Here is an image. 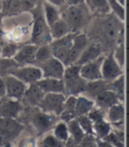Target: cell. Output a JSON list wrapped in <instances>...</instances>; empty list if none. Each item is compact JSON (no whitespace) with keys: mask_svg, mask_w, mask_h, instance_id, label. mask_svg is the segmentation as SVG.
I'll list each match as a JSON object with an SVG mask.
<instances>
[{"mask_svg":"<svg viewBox=\"0 0 129 147\" xmlns=\"http://www.w3.org/2000/svg\"><path fill=\"white\" fill-rule=\"evenodd\" d=\"M112 51L115 60L123 68L125 67V42L118 45Z\"/></svg>","mask_w":129,"mask_h":147,"instance_id":"cell-40","label":"cell"},{"mask_svg":"<svg viewBox=\"0 0 129 147\" xmlns=\"http://www.w3.org/2000/svg\"><path fill=\"white\" fill-rule=\"evenodd\" d=\"M102 55L103 51L98 45L95 43H89L87 47L82 51V53L81 54L78 60L75 62V65H78L81 67L84 64H87V63L95 60Z\"/></svg>","mask_w":129,"mask_h":147,"instance_id":"cell-19","label":"cell"},{"mask_svg":"<svg viewBox=\"0 0 129 147\" xmlns=\"http://www.w3.org/2000/svg\"><path fill=\"white\" fill-rule=\"evenodd\" d=\"M47 2L56 7H61L66 5V0H47Z\"/></svg>","mask_w":129,"mask_h":147,"instance_id":"cell-48","label":"cell"},{"mask_svg":"<svg viewBox=\"0 0 129 147\" xmlns=\"http://www.w3.org/2000/svg\"><path fill=\"white\" fill-rule=\"evenodd\" d=\"M110 90L113 91L123 103L125 100V76L122 75L110 82Z\"/></svg>","mask_w":129,"mask_h":147,"instance_id":"cell-31","label":"cell"},{"mask_svg":"<svg viewBox=\"0 0 129 147\" xmlns=\"http://www.w3.org/2000/svg\"><path fill=\"white\" fill-rule=\"evenodd\" d=\"M49 28H50V34L52 40L61 38L66 35L71 33L67 24L62 18H59L56 22L50 25Z\"/></svg>","mask_w":129,"mask_h":147,"instance_id":"cell-26","label":"cell"},{"mask_svg":"<svg viewBox=\"0 0 129 147\" xmlns=\"http://www.w3.org/2000/svg\"><path fill=\"white\" fill-rule=\"evenodd\" d=\"M81 67L78 65H70L64 67L63 82L66 90V96H79L83 93L87 84V81L80 76Z\"/></svg>","mask_w":129,"mask_h":147,"instance_id":"cell-4","label":"cell"},{"mask_svg":"<svg viewBox=\"0 0 129 147\" xmlns=\"http://www.w3.org/2000/svg\"><path fill=\"white\" fill-rule=\"evenodd\" d=\"M118 3H119L120 5H121L122 6H125L126 5V0H117Z\"/></svg>","mask_w":129,"mask_h":147,"instance_id":"cell-51","label":"cell"},{"mask_svg":"<svg viewBox=\"0 0 129 147\" xmlns=\"http://www.w3.org/2000/svg\"><path fill=\"white\" fill-rule=\"evenodd\" d=\"M87 115H88V117L90 119V121L93 122V124L104 120V111H103L102 109L96 107H94L88 113Z\"/></svg>","mask_w":129,"mask_h":147,"instance_id":"cell-42","label":"cell"},{"mask_svg":"<svg viewBox=\"0 0 129 147\" xmlns=\"http://www.w3.org/2000/svg\"><path fill=\"white\" fill-rule=\"evenodd\" d=\"M36 83L45 94L61 93L66 95V90H64V85L63 80L53 79V78H42Z\"/></svg>","mask_w":129,"mask_h":147,"instance_id":"cell-17","label":"cell"},{"mask_svg":"<svg viewBox=\"0 0 129 147\" xmlns=\"http://www.w3.org/2000/svg\"><path fill=\"white\" fill-rule=\"evenodd\" d=\"M6 92H5V85L3 77L0 76V99L5 98Z\"/></svg>","mask_w":129,"mask_h":147,"instance_id":"cell-46","label":"cell"},{"mask_svg":"<svg viewBox=\"0 0 129 147\" xmlns=\"http://www.w3.org/2000/svg\"><path fill=\"white\" fill-rule=\"evenodd\" d=\"M67 124V128L69 131V135L72 136V140L74 144H79L81 140L85 138L86 134L83 132L81 128L80 127V125L76 119H73L71 121H69Z\"/></svg>","mask_w":129,"mask_h":147,"instance_id":"cell-29","label":"cell"},{"mask_svg":"<svg viewBox=\"0 0 129 147\" xmlns=\"http://www.w3.org/2000/svg\"><path fill=\"white\" fill-rule=\"evenodd\" d=\"M85 3L89 11L96 15L102 16L109 14L111 11L108 0H85Z\"/></svg>","mask_w":129,"mask_h":147,"instance_id":"cell-25","label":"cell"},{"mask_svg":"<svg viewBox=\"0 0 129 147\" xmlns=\"http://www.w3.org/2000/svg\"><path fill=\"white\" fill-rule=\"evenodd\" d=\"M0 11H1V0H0Z\"/></svg>","mask_w":129,"mask_h":147,"instance_id":"cell-53","label":"cell"},{"mask_svg":"<svg viewBox=\"0 0 129 147\" xmlns=\"http://www.w3.org/2000/svg\"><path fill=\"white\" fill-rule=\"evenodd\" d=\"M122 27V22L116 16L102 15L93 23L88 38L95 39V42L92 43L98 45L102 51L103 48L114 49L117 46L118 36Z\"/></svg>","mask_w":129,"mask_h":147,"instance_id":"cell-1","label":"cell"},{"mask_svg":"<svg viewBox=\"0 0 129 147\" xmlns=\"http://www.w3.org/2000/svg\"><path fill=\"white\" fill-rule=\"evenodd\" d=\"M125 120V107L123 103L116 104L108 109V122L120 127Z\"/></svg>","mask_w":129,"mask_h":147,"instance_id":"cell-23","label":"cell"},{"mask_svg":"<svg viewBox=\"0 0 129 147\" xmlns=\"http://www.w3.org/2000/svg\"><path fill=\"white\" fill-rule=\"evenodd\" d=\"M25 129V126L13 118H0V136L5 143H12Z\"/></svg>","mask_w":129,"mask_h":147,"instance_id":"cell-6","label":"cell"},{"mask_svg":"<svg viewBox=\"0 0 129 147\" xmlns=\"http://www.w3.org/2000/svg\"><path fill=\"white\" fill-rule=\"evenodd\" d=\"M3 19H4V15H3V13H1V11H0V28H1V27H2Z\"/></svg>","mask_w":129,"mask_h":147,"instance_id":"cell-50","label":"cell"},{"mask_svg":"<svg viewBox=\"0 0 129 147\" xmlns=\"http://www.w3.org/2000/svg\"><path fill=\"white\" fill-rule=\"evenodd\" d=\"M95 136L86 135L77 147H95Z\"/></svg>","mask_w":129,"mask_h":147,"instance_id":"cell-43","label":"cell"},{"mask_svg":"<svg viewBox=\"0 0 129 147\" xmlns=\"http://www.w3.org/2000/svg\"><path fill=\"white\" fill-rule=\"evenodd\" d=\"M78 121L80 127L83 130V132L86 135H90V136H95L94 135V130H93V122L90 121V119L88 117V115H81L75 118Z\"/></svg>","mask_w":129,"mask_h":147,"instance_id":"cell-37","label":"cell"},{"mask_svg":"<svg viewBox=\"0 0 129 147\" xmlns=\"http://www.w3.org/2000/svg\"><path fill=\"white\" fill-rule=\"evenodd\" d=\"M108 4L110 6V10L113 12L114 15L121 22H124L126 18L124 6L118 3L117 0H108Z\"/></svg>","mask_w":129,"mask_h":147,"instance_id":"cell-39","label":"cell"},{"mask_svg":"<svg viewBox=\"0 0 129 147\" xmlns=\"http://www.w3.org/2000/svg\"><path fill=\"white\" fill-rule=\"evenodd\" d=\"M94 103H95V106H96V107H98L105 112L111 107L114 106V105L122 103V102L113 91L108 90L99 94V95L94 99Z\"/></svg>","mask_w":129,"mask_h":147,"instance_id":"cell-20","label":"cell"},{"mask_svg":"<svg viewBox=\"0 0 129 147\" xmlns=\"http://www.w3.org/2000/svg\"><path fill=\"white\" fill-rule=\"evenodd\" d=\"M58 116L52 113H44L39 110H36L30 115V122L33 127L37 131L38 135H42L50 129L54 128V126L58 123Z\"/></svg>","mask_w":129,"mask_h":147,"instance_id":"cell-5","label":"cell"},{"mask_svg":"<svg viewBox=\"0 0 129 147\" xmlns=\"http://www.w3.org/2000/svg\"><path fill=\"white\" fill-rule=\"evenodd\" d=\"M94 135L96 136V139H103L112 130V125L105 120L100 121L93 124Z\"/></svg>","mask_w":129,"mask_h":147,"instance_id":"cell-32","label":"cell"},{"mask_svg":"<svg viewBox=\"0 0 129 147\" xmlns=\"http://www.w3.org/2000/svg\"><path fill=\"white\" fill-rule=\"evenodd\" d=\"M109 88H110V82H107L103 79H99L95 81L88 82L83 93L86 95L85 97H87L94 101V99L99 94H101L105 90H108Z\"/></svg>","mask_w":129,"mask_h":147,"instance_id":"cell-21","label":"cell"},{"mask_svg":"<svg viewBox=\"0 0 129 147\" xmlns=\"http://www.w3.org/2000/svg\"><path fill=\"white\" fill-rule=\"evenodd\" d=\"M1 13L4 17L17 16L23 13L20 0H1Z\"/></svg>","mask_w":129,"mask_h":147,"instance_id":"cell-24","label":"cell"},{"mask_svg":"<svg viewBox=\"0 0 129 147\" xmlns=\"http://www.w3.org/2000/svg\"><path fill=\"white\" fill-rule=\"evenodd\" d=\"M95 107V103L92 99L79 95L76 97V107H75V114L76 117L81 115H86Z\"/></svg>","mask_w":129,"mask_h":147,"instance_id":"cell-27","label":"cell"},{"mask_svg":"<svg viewBox=\"0 0 129 147\" xmlns=\"http://www.w3.org/2000/svg\"><path fill=\"white\" fill-rule=\"evenodd\" d=\"M103 140L107 141L114 147H125V133L122 129L112 130Z\"/></svg>","mask_w":129,"mask_h":147,"instance_id":"cell-33","label":"cell"},{"mask_svg":"<svg viewBox=\"0 0 129 147\" xmlns=\"http://www.w3.org/2000/svg\"><path fill=\"white\" fill-rule=\"evenodd\" d=\"M3 79L5 85V97L19 101L22 99L24 93L28 88L27 84L11 75L3 77Z\"/></svg>","mask_w":129,"mask_h":147,"instance_id":"cell-13","label":"cell"},{"mask_svg":"<svg viewBox=\"0 0 129 147\" xmlns=\"http://www.w3.org/2000/svg\"><path fill=\"white\" fill-rule=\"evenodd\" d=\"M89 43V39L88 38L86 34L77 33L74 36L73 40V45L69 50L67 57L66 60H64V62L63 63L64 67L75 64V62L78 60L81 54L82 53V51L87 47Z\"/></svg>","mask_w":129,"mask_h":147,"instance_id":"cell-9","label":"cell"},{"mask_svg":"<svg viewBox=\"0 0 129 147\" xmlns=\"http://www.w3.org/2000/svg\"><path fill=\"white\" fill-rule=\"evenodd\" d=\"M11 76L24 82L25 84H33L42 78V74L39 67L36 66H21L16 68Z\"/></svg>","mask_w":129,"mask_h":147,"instance_id":"cell-11","label":"cell"},{"mask_svg":"<svg viewBox=\"0 0 129 147\" xmlns=\"http://www.w3.org/2000/svg\"><path fill=\"white\" fill-rule=\"evenodd\" d=\"M19 47L20 46L16 43L8 42L2 45L1 50H0V56L4 59H13Z\"/></svg>","mask_w":129,"mask_h":147,"instance_id":"cell-36","label":"cell"},{"mask_svg":"<svg viewBox=\"0 0 129 147\" xmlns=\"http://www.w3.org/2000/svg\"><path fill=\"white\" fill-rule=\"evenodd\" d=\"M19 147H38V145L36 138L33 136H29L21 140L19 144Z\"/></svg>","mask_w":129,"mask_h":147,"instance_id":"cell-45","label":"cell"},{"mask_svg":"<svg viewBox=\"0 0 129 147\" xmlns=\"http://www.w3.org/2000/svg\"><path fill=\"white\" fill-rule=\"evenodd\" d=\"M42 7H44V15L45 16V22L50 27L60 18V12L56 6L52 5L47 1L42 2Z\"/></svg>","mask_w":129,"mask_h":147,"instance_id":"cell-28","label":"cell"},{"mask_svg":"<svg viewBox=\"0 0 129 147\" xmlns=\"http://www.w3.org/2000/svg\"><path fill=\"white\" fill-rule=\"evenodd\" d=\"M75 107H76V96H67L64 104L63 111L59 114L58 118L64 123H68L75 119L76 118Z\"/></svg>","mask_w":129,"mask_h":147,"instance_id":"cell-22","label":"cell"},{"mask_svg":"<svg viewBox=\"0 0 129 147\" xmlns=\"http://www.w3.org/2000/svg\"><path fill=\"white\" fill-rule=\"evenodd\" d=\"M67 96L61 93H47L42 99L38 107L41 111L59 116L64 108Z\"/></svg>","mask_w":129,"mask_h":147,"instance_id":"cell-7","label":"cell"},{"mask_svg":"<svg viewBox=\"0 0 129 147\" xmlns=\"http://www.w3.org/2000/svg\"><path fill=\"white\" fill-rule=\"evenodd\" d=\"M64 146H66L64 143L58 140L54 136L48 135L40 143L39 147H64Z\"/></svg>","mask_w":129,"mask_h":147,"instance_id":"cell-41","label":"cell"},{"mask_svg":"<svg viewBox=\"0 0 129 147\" xmlns=\"http://www.w3.org/2000/svg\"><path fill=\"white\" fill-rule=\"evenodd\" d=\"M75 35H76L75 33H69L61 38L52 40L49 44L51 49L52 57L64 63L73 45V40Z\"/></svg>","mask_w":129,"mask_h":147,"instance_id":"cell-8","label":"cell"},{"mask_svg":"<svg viewBox=\"0 0 129 147\" xmlns=\"http://www.w3.org/2000/svg\"><path fill=\"white\" fill-rule=\"evenodd\" d=\"M21 67L13 59H0V76L5 77L11 75L16 68Z\"/></svg>","mask_w":129,"mask_h":147,"instance_id":"cell-30","label":"cell"},{"mask_svg":"<svg viewBox=\"0 0 129 147\" xmlns=\"http://www.w3.org/2000/svg\"><path fill=\"white\" fill-rule=\"evenodd\" d=\"M37 48V45L32 44H27L20 46L13 57V59L21 66L32 65L35 61V55Z\"/></svg>","mask_w":129,"mask_h":147,"instance_id":"cell-16","label":"cell"},{"mask_svg":"<svg viewBox=\"0 0 129 147\" xmlns=\"http://www.w3.org/2000/svg\"><path fill=\"white\" fill-rule=\"evenodd\" d=\"M52 57L51 53V49L49 45H44L38 46L36 55H35V61L32 65L33 66H37L39 64H42L48 59H50Z\"/></svg>","mask_w":129,"mask_h":147,"instance_id":"cell-34","label":"cell"},{"mask_svg":"<svg viewBox=\"0 0 129 147\" xmlns=\"http://www.w3.org/2000/svg\"><path fill=\"white\" fill-rule=\"evenodd\" d=\"M95 147H114V146L105 140L96 139L95 140Z\"/></svg>","mask_w":129,"mask_h":147,"instance_id":"cell-47","label":"cell"},{"mask_svg":"<svg viewBox=\"0 0 129 147\" xmlns=\"http://www.w3.org/2000/svg\"><path fill=\"white\" fill-rule=\"evenodd\" d=\"M23 111L20 101L4 98L0 99V118L17 119L19 114Z\"/></svg>","mask_w":129,"mask_h":147,"instance_id":"cell-15","label":"cell"},{"mask_svg":"<svg viewBox=\"0 0 129 147\" xmlns=\"http://www.w3.org/2000/svg\"><path fill=\"white\" fill-rule=\"evenodd\" d=\"M54 136L59 141L63 143H67L69 140V131L67 128V124L63 121L58 122L53 128Z\"/></svg>","mask_w":129,"mask_h":147,"instance_id":"cell-35","label":"cell"},{"mask_svg":"<svg viewBox=\"0 0 129 147\" xmlns=\"http://www.w3.org/2000/svg\"><path fill=\"white\" fill-rule=\"evenodd\" d=\"M28 33V27H19V28H15L12 32L10 33V42L18 44L20 42L24 37L27 36Z\"/></svg>","mask_w":129,"mask_h":147,"instance_id":"cell-38","label":"cell"},{"mask_svg":"<svg viewBox=\"0 0 129 147\" xmlns=\"http://www.w3.org/2000/svg\"><path fill=\"white\" fill-rule=\"evenodd\" d=\"M20 2L23 12L31 11L39 4L38 0H20Z\"/></svg>","mask_w":129,"mask_h":147,"instance_id":"cell-44","label":"cell"},{"mask_svg":"<svg viewBox=\"0 0 129 147\" xmlns=\"http://www.w3.org/2000/svg\"><path fill=\"white\" fill-rule=\"evenodd\" d=\"M42 5L41 4H38L33 10L30 11L34 17L31 43L32 45L37 46L49 45L52 41V38L50 34V28L45 22L44 11L42 10Z\"/></svg>","mask_w":129,"mask_h":147,"instance_id":"cell-3","label":"cell"},{"mask_svg":"<svg viewBox=\"0 0 129 147\" xmlns=\"http://www.w3.org/2000/svg\"><path fill=\"white\" fill-rule=\"evenodd\" d=\"M62 18L67 24L71 33H79V31L88 25L90 15L85 4L67 5L62 13Z\"/></svg>","mask_w":129,"mask_h":147,"instance_id":"cell-2","label":"cell"},{"mask_svg":"<svg viewBox=\"0 0 129 147\" xmlns=\"http://www.w3.org/2000/svg\"><path fill=\"white\" fill-rule=\"evenodd\" d=\"M45 93L36 85V83H33V84H29V86L27 88L21 100H23L24 104L31 107H38Z\"/></svg>","mask_w":129,"mask_h":147,"instance_id":"cell-18","label":"cell"},{"mask_svg":"<svg viewBox=\"0 0 129 147\" xmlns=\"http://www.w3.org/2000/svg\"><path fill=\"white\" fill-rule=\"evenodd\" d=\"M102 78L107 82H112L119 76L124 75L122 67L118 64L113 57V51L109 52L108 55L104 56L101 66Z\"/></svg>","mask_w":129,"mask_h":147,"instance_id":"cell-10","label":"cell"},{"mask_svg":"<svg viewBox=\"0 0 129 147\" xmlns=\"http://www.w3.org/2000/svg\"><path fill=\"white\" fill-rule=\"evenodd\" d=\"M39 67L42 74V78H53L62 80L64 66L63 63L54 57H51L47 61L36 66Z\"/></svg>","mask_w":129,"mask_h":147,"instance_id":"cell-12","label":"cell"},{"mask_svg":"<svg viewBox=\"0 0 129 147\" xmlns=\"http://www.w3.org/2000/svg\"><path fill=\"white\" fill-rule=\"evenodd\" d=\"M103 59L104 56L102 55L95 60L81 66L80 76L87 82L103 79L101 74V66Z\"/></svg>","mask_w":129,"mask_h":147,"instance_id":"cell-14","label":"cell"},{"mask_svg":"<svg viewBox=\"0 0 129 147\" xmlns=\"http://www.w3.org/2000/svg\"><path fill=\"white\" fill-rule=\"evenodd\" d=\"M0 50H1V46H0ZM0 59H1V56H0Z\"/></svg>","mask_w":129,"mask_h":147,"instance_id":"cell-54","label":"cell"},{"mask_svg":"<svg viewBox=\"0 0 129 147\" xmlns=\"http://www.w3.org/2000/svg\"><path fill=\"white\" fill-rule=\"evenodd\" d=\"M0 147H13V146L12 145V144H11V143H5V144H3L2 146H0Z\"/></svg>","mask_w":129,"mask_h":147,"instance_id":"cell-52","label":"cell"},{"mask_svg":"<svg viewBox=\"0 0 129 147\" xmlns=\"http://www.w3.org/2000/svg\"><path fill=\"white\" fill-rule=\"evenodd\" d=\"M84 3H85V0H66V4H67L68 5H81Z\"/></svg>","mask_w":129,"mask_h":147,"instance_id":"cell-49","label":"cell"}]
</instances>
